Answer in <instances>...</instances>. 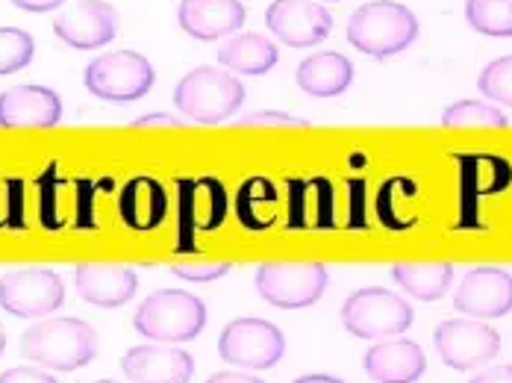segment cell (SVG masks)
Masks as SVG:
<instances>
[{
	"label": "cell",
	"mask_w": 512,
	"mask_h": 383,
	"mask_svg": "<svg viewBox=\"0 0 512 383\" xmlns=\"http://www.w3.org/2000/svg\"><path fill=\"white\" fill-rule=\"evenodd\" d=\"M21 354L53 372H77L98 354V333L83 319H42L21 336Z\"/></svg>",
	"instance_id": "6da1fadb"
},
{
	"label": "cell",
	"mask_w": 512,
	"mask_h": 383,
	"mask_svg": "<svg viewBox=\"0 0 512 383\" xmlns=\"http://www.w3.org/2000/svg\"><path fill=\"white\" fill-rule=\"evenodd\" d=\"M418 39V18L404 3L371 0L348 18V42L368 56L389 59L404 54Z\"/></svg>",
	"instance_id": "7a4b0ae2"
},
{
	"label": "cell",
	"mask_w": 512,
	"mask_h": 383,
	"mask_svg": "<svg viewBox=\"0 0 512 383\" xmlns=\"http://www.w3.org/2000/svg\"><path fill=\"white\" fill-rule=\"evenodd\" d=\"M174 104L189 121L221 124L245 104V86L239 83L236 74L201 65L177 83Z\"/></svg>",
	"instance_id": "3957f363"
},
{
	"label": "cell",
	"mask_w": 512,
	"mask_h": 383,
	"mask_svg": "<svg viewBox=\"0 0 512 383\" xmlns=\"http://www.w3.org/2000/svg\"><path fill=\"white\" fill-rule=\"evenodd\" d=\"M206 325L204 301L186 289H159L142 301L133 328L154 342H192Z\"/></svg>",
	"instance_id": "277c9868"
},
{
	"label": "cell",
	"mask_w": 512,
	"mask_h": 383,
	"mask_svg": "<svg viewBox=\"0 0 512 383\" xmlns=\"http://www.w3.org/2000/svg\"><path fill=\"white\" fill-rule=\"evenodd\" d=\"M342 325L359 339L383 342L407 333L412 325V307L395 292L380 286H365L348 295L342 304Z\"/></svg>",
	"instance_id": "5b68a950"
},
{
	"label": "cell",
	"mask_w": 512,
	"mask_h": 383,
	"mask_svg": "<svg viewBox=\"0 0 512 383\" xmlns=\"http://www.w3.org/2000/svg\"><path fill=\"white\" fill-rule=\"evenodd\" d=\"M154 65L136 51H109L86 65V89L109 104H130L154 89Z\"/></svg>",
	"instance_id": "8992f818"
},
{
	"label": "cell",
	"mask_w": 512,
	"mask_h": 383,
	"mask_svg": "<svg viewBox=\"0 0 512 383\" xmlns=\"http://www.w3.org/2000/svg\"><path fill=\"white\" fill-rule=\"evenodd\" d=\"M256 292L280 310L312 307L327 289V266L312 260H274L256 269Z\"/></svg>",
	"instance_id": "52a82bcc"
},
{
	"label": "cell",
	"mask_w": 512,
	"mask_h": 383,
	"mask_svg": "<svg viewBox=\"0 0 512 383\" xmlns=\"http://www.w3.org/2000/svg\"><path fill=\"white\" fill-rule=\"evenodd\" d=\"M65 301L62 277L53 269L27 266L0 277V310L15 319H45Z\"/></svg>",
	"instance_id": "ba28073f"
},
{
	"label": "cell",
	"mask_w": 512,
	"mask_h": 383,
	"mask_svg": "<svg viewBox=\"0 0 512 383\" xmlns=\"http://www.w3.org/2000/svg\"><path fill=\"white\" fill-rule=\"evenodd\" d=\"M286 354L283 330L265 319H236L221 330L218 357L230 366L242 369H274Z\"/></svg>",
	"instance_id": "9c48e42d"
},
{
	"label": "cell",
	"mask_w": 512,
	"mask_h": 383,
	"mask_svg": "<svg viewBox=\"0 0 512 383\" xmlns=\"http://www.w3.org/2000/svg\"><path fill=\"white\" fill-rule=\"evenodd\" d=\"M433 342L442 363L457 372L480 369L501 351V333L483 325L480 319H448L436 328Z\"/></svg>",
	"instance_id": "30bf717a"
},
{
	"label": "cell",
	"mask_w": 512,
	"mask_h": 383,
	"mask_svg": "<svg viewBox=\"0 0 512 383\" xmlns=\"http://www.w3.org/2000/svg\"><path fill=\"white\" fill-rule=\"evenodd\" d=\"M118 12L106 0H80L53 18V33L74 51H95L118 36Z\"/></svg>",
	"instance_id": "8fae6325"
},
{
	"label": "cell",
	"mask_w": 512,
	"mask_h": 383,
	"mask_svg": "<svg viewBox=\"0 0 512 383\" xmlns=\"http://www.w3.org/2000/svg\"><path fill=\"white\" fill-rule=\"evenodd\" d=\"M265 27L289 48H312L333 33V15L315 0H274L265 12Z\"/></svg>",
	"instance_id": "7c38bea8"
},
{
	"label": "cell",
	"mask_w": 512,
	"mask_h": 383,
	"mask_svg": "<svg viewBox=\"0 0 512 383\" xmlns=\"http://www.w3.org/2000/svg\"><path fill=\"white\" fill-rule=\"evenodd\" d=\"M454 310L468 319H504L512 313V274L498 266H477L462 277Z\"/></svg>",
	"instance_id": "4fadbf2b"
},
{
	"label": "cell",
	"mask_w": 512,
	"mask_h": 383,
	"mask_svg": "<svg viewBox=\"0 0 512 383\" xmlns=\"http://www.w3.org/2000/svg\"><path fill=\"white\" fill-rule=\"evenodd\" d=\"M121 369L130 383H189L195 375V360L180 348L136 345L124 354Z\"/></svg>",
	"instance_id": "5bb4252c"
},
{
	"label": "cell",
	"mask_w": 512,
	"mask_h": 383,
	"mask_svg": "<svg viewBox=\"0 0 512 383\" xmlns=\"http://www.w3.org/2000/svg\"><path fill=\"white\" fill-rule=\"evenodd\" d=\"M74 283L83 301L106 310L124 307L139 289L136 272L121 263H80L74 272Z\"/></svg>",
	"instance_id": "9a60e30c"
},
{
	"label": "cell",
	"mask_w": 512,
	"mask_h": 383,
	"mask_svg": "<svg viewBox=\"0 0 512 383\" xmlns=\"http://www.w3.org/2000/svg\"><path fill=\"white\" fill-rule=\"evenodd\" d=\"M427 372V357L412 339H383L365 351V375L374 383H415Z\"/></svg>",
	"instance_id": "2e32d148"
},
{
	"label": "cell",
	"mask_w": 512,
	"mask_h": 383,
	"mask_svg": "<svg viewBox=\"0 0 512 383\" xmlns=\"http://www.w3.org/2000/svg\"><path fill=\"white\" fill-rule=\"evenodd\" d=\"M177 21L192 39L215 42L245 27V6L239 0H180Z\"/></svg>",
	"instance_id": "e0dca14e"
},
{
	"label": "cell",
	"mask_w": 512,
	"mask_h": 383,
	"mask_svg": "<svg viewBox=\"0 0 512 383\" xmlns=\"http://www.w3.org/2000/svg\"><path fill=\"white\" fill-rule=\"evenodd\" d=\"M62 101L48 86H12L0 92V127H53Z\"/></svg>",
	"instance_id": "ac0fdd59"
},
{
	"label": "cell",
	"mask_w": 512,
	"mask_h": 383,
	"mask_svg": "<svg viewBox=\"0 0 512 383\" xmlns=\"http://www.w3.org/2000/svg\"><path fill=\"white\" fill-rule=\"evenodd\" d=\"M227 195L221 183L198 180V183H180V239H186L180 248H192L195 230H212L224 219Z\"/></svg>",
	"instance_id": "d6986e66"
},
{
	"label": "cell",
	"mask_w": 512,
	"mask_h": 383,
	"mask_svg": "<svg viewBox=\"0 0 512 383\" xmlns=\"http://www.w3.org/2000/svg\"><path fill=\"white\" fill-rule=\"evenodd\" d=\"M298 86L309 98H336L354 83V62L336 51H321L307 56L295 71Z\"/></svg>",
	"instance_id": "ffe728a7"
},
{
	"label": "cell",
	"mask_w": 512,
	"mask_h": 383,
	"mask_svg": "<svg viewBox=\"0 0 512 383\" xmlns=\"http://www.w3.org/2000/svg\"><path fill=\"white\" fill-rule=\"evenodd\" d=\"M118 213L121 221L133 230L159 227L168 213V198L162 183L154 177H133L118 195Z\"/></svg>",
	"instance_id": "44dd1931"
},
{
	"label": "cell",
	"mask_w": 512,
	"mask_h": 383,
	"mask_svg": "<svg viewBox=\"0 0 512 383\" xmlns=\"http://www.w3.org/2000/svg\"><path fill=\"white\" fill-rule=\"evenodd\" d=\"M280 59V51L274 48V42H268L259 33H239L230 42L221 45L218 62L233 71V74H248V77H262L268 74Z\"/></svg>",
	"instance_id": "7402d4cb"
},
{
	"label": "cell",
	"mask_w": 512,
	"mask_h": 383,
	"mask_svg": "<svg viewBox=\"0 0 512 383\" xmlns=\"http://www.w3.org/2000/svg\"><path fill=\"white\" fill-rule=\"evenodd\" d=\"M395 283L418 301H439L448 295L454 266L451 263H395L392 266Z\"/></svg>",
	"instance_id": "603a6c76"
},
{
	"label": "cell",
	"mask_w": 512,
	"mask_h": 383,
	"mask_svg": "<svg viewBox=\"0 0 512 383\" xmlns=\"http://www.w3.org/2000/svg\"><path fill=\"white\" fill-rule=\"evenodd\" d=\"M465 21L480 36L512 39V0H465Z\"/></svg>",
	"instance_id": "cb8c5ba5"
},
{
	"label": "cell",
	"mask_w": 512,
	"mask_h": 383,
	"mask_svg": "<svg viewBox=\"0 0 512 383\" xmlns=\"http://www.w3.org/2000/svg\"><path fill=\"white\" fill-rule=\"evenodd\" d=\"M445 127H507V115L498 110L495 104L483 101H457L442 112Z\"/></svg>",
	"instance_id": "d4e9b609"
},
{
	"label": "cell",
	"mask_w": 512,
	"mask_h": 383,
	"mask_svg": "<svg viewBox=\"0 0 512 383\" xmlns=\"http://www.w3.org/2000/svg\"><path fill=\"white\" fill-rule=\"evenodd\" d=\"M33 54H36V42L27 30L0 27V77L27 68L33 62Z\"/></svg>",
	"instance_id": "484cf974"
},
{
	"label": "cell",
	"mask_w": 512,
	"mask_h": 383,
	"mask_svg": "<svg viewBox=\"0 0 512 383\" xmlns=\"http://www.w3.org/2000/svg\"><path fill=\"white\" fill-rule=\"evenodd\" d=\"M477 89L483 98H489L492 104H504L512 107V54L492 59L480 77H477Z\"/></svg>",
	"instance_id": "4316f807"
},
{
	"label": "cell",
	"mask_w": 512,
	"mask_h": 383,
	"mask_svg": "<svg viewBox=\"0 0 512 383\" xmlns=\"http://www.w3.org/2000/svg\"><path fill=\"white\" fill-rule=\"evenodd\" d=\"M262 201H277L271 183H265V180H248L242 186V192H239V216H242V221L248 227H259V216L256 213H262V219L268 221V224L274 219V213L262 210Z\"/></svg>",
	"instance_id": "83f0119b"
},
{
	"label": "cell",
	"mask_w": 512,
	"mask_h": 383,
	"mask_svg": "<svg viewBox=\"0 0 512 383\" xmlns=\"http://www.w3.org/2000/svg\"><path fill=\"white\" fill-rule=\"evenodd\" d=\"M233 269V263H227V260H218V263H174L171 266V272L177 274V277H183V280H215V277H224V274Z\"/></svg>",
	"instance_id": "f1b7e54d"
},
{
	"label": "cell",
	"mask_w": 512,
	"mask_h": 383,
	"mask_svg": "<svg viewBox=\"0 0 512 383\" xmlns=\"http://www.w3.org/2000/svg\"><path fill=\"white\" fill-rule=\"evenodd\" d=\"M239 127H309V121L304 118H292V115H286V112H274V110H259L251 112V115H245L242 121H236Z\"/></svg>",
	"instance_id": "f546056e"
},
{
	"label": "cell",
	"mask_w": 512,
	"mask_h": 383,
	"mask_svg": "<svg viewBox=\"0 0 512 383\" xmlns=\"http://www.w3.org/2000/svg\"><path fill=\"white\" fill-rule=\"evenodd\" d=\"M0 383H59L51 378L48 372L42 369H33V366H18V369H6L0 375Z\"/></svg>",
	"instance_id": "4dcf8cb0"
},
{
	"label": "cell",
	"mask_w": 512,
	"mask_h": 383,
	"mask_svg": "<svg viewBox=\"0 0 512 383\" xmlns=\"http://www.w3.org/2000/svg\"><path fill=\"white\" fill-rule=\"evenodd\" d=\"M183 121H177L174 115L168 112H151V115H142L133 121V127H180Z\"/></svg>",
	"instance_id": "1f68e13d"
},
{
	"label": "cell",
	"mask_w": 512,
	"mask_h": 383,
	"mask_svg": "<svg viewBox=\"0 0 512 383\" xmlns=\"http://www.w3.org/2000/svg\"><path fill=\"white\" fill-rule=\"evenodd\" d=\"M468 383H512V366H492V369H483L477 378H471Z\"/></svg>",
	"instance_id": "d6a6232c"
},
{
	"label": "cell",
	"mask_w": 512,
	"mask_h": 383,
	"mask_svg": "<svg viewBox=\"0 0 512 383\" xmlns=\"http://www.w3.org/2000/svg\"><path fill=\"white\" fill-rule=\"evenodd\" d=\"M65 0H12V6L24 9V12H51L56 6H62Z\"/></svg>",
	"instance_id": "836d02e7"
},
{
	"label": "cell",
	"mask_w": 512,
	"mask_h": 383,
	"mask_svg": "<svg viewBox=\"0 0 512 383\" xmlns=\"http://www.w3.org/2000/svg\"><path fill=\"white\" fill-rule=\"evenodd\" d=\"M206 383H265L254 375H239V372H215Z\"/></svg>",
	"instance_id": "e575fe53"
},
{
	"label": "cell",
	"mask_w": 512,
	"mask_h": 383,
	"mask_svg": "<svg viewBox=\"0 0 512 383\" xmlns=\"http://www.w3.org/2000/svg\"><path fill=\"white\" fill-rule=\"evenodd\" d=\"M292 383H345V381L330 378V375H304V378H298V381H292Z\"/></svg>",
	"instance_id": "d590c367"
},
{
	"label": "cell",
	"mask_w": 512,
	"mask_h": 383,
	"mask_svg": "<svg viewBox=\"0 0 512 383\" xmlns=\"http://www.w3.org/2000/svg\"><path fill=\"white\" fill-rule=\"evenodd\" d=\"M3 348H6V330L0 325V354H3Z\"/></svg>",
	"instance_id": "8d00e7d4"
},
{
	"label": "cell",
	"mask_w": 512,
	"mask_h": 383,
	"mask_svg": "<svg viewBox=\"0 0 512 383\" xmlns=\"http://www.w3.org/2000/svg\"><path fill=\"white\" fill-rule=\"evenodd\" d=\"M95 383H118V381H109V378H103V381H95Z\"/></svg>",
	"instance_id": "74e56055"
}]
</instances>
